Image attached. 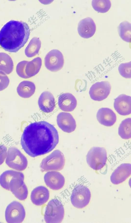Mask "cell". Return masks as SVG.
I'll list each match as a JSON object with an SVG mask.
<instances>
[{
    "label": "cell",
    "instance_id": "6da1fadb",
    "mask_svg": "<svg viewBox=\"0 0 131 223\" xmlns=\"http://www.w3.org/2000/svg\"><path fill=\"white\" fill-rule=\"evenodd\" d=\"M59 141L58 133L55 127L47 122L40 121L31 123L25 128L20 142L25 152L35 157L51 151Z\"/></svg>",
    "mask_w": 131,
    "mask_h": 223
},
{
    "label": "cell",
    "instance_id": "7a4b0ae2",
    "mask_svg": "<svg viewBox=\"0 0 131 223\" xmlns=\"http://www.w3.org/2000/svg\"><path fill=\"white\" fill-rule=\"evenodd\" d=\"M30 33L29 27L25 22L10 21L0 31V45L6 51L16 52L27 42Z\"/></svg>",
    "mask_w": 131,
    "mask_h": 223
},
{
    "label": "cell",
    "instance_id": "3957f363",
    "mask_svg": "<svg viewBox=\"0 0 131 223\" xmlns=\"http://www.w3.org/2000/svg\"><path fill=\"white\" fill-rule=\"evenodd\" d=\"M63 205L59 200L52 199L48 203L45 210L44 218L47 223H60L64 217Z\"/></svg>",
    "mask_w": 131,
    "mask_h": 223
},
{
    "label": "cell",
    "instance_id": "277c9868",
    "mask_svg": "<svg viewBox=\"0 0 131 223\" xmlns=\"http://www.w3.org/2000/svg\"><path fill=\"white\" fill-rule=\"evenodd\" d=\"M65 162L63 153L59 150H56L42 160L40 167L43 172L60 171L63 168Z\"/></svg>",
    "mask_w": 131,
    "mask_h": 223
},
{
    "label": "cell",
    "instance_id": "5b68a950",
    "mask_svg": "<svg viewBox=\"0 0 131 223\" xmlns=\"http://www.w3.org/2000/svg\"><path fill=\"white\" fill-rule=\"evenodd\" d=\"M107 159L105 149L103 147L91 148L86 156V160L89 166L94 170H99L105 165Z\"/></svg>",
    "mask_w": 131,
    "mask_h": 223
},
{
    "label": "cell",
    "instance_id": "8992f818",
    "mask_svg": "<svg viewBox=\"0 0 131 223\" xmlns=\"http://www.w3.org/2000/svg\"><path fill=\"white\" fill-rule=\"evenodd\" d=\"M91 197L90 191L88 187L84 185L78 184L72 192L71 201L74 207L78 209H82L89 204Z\"/></svg>",
    "mask_w": 131,
    "mask_h": 223
},
{
    "label": "cell",
    "instance_id": "52a82bcc",
    "mask_svg": "<svg viewBox=\"0 0 131 223\" xmlns=\"http://www.w3.org/2000/svg\"><path fill=\"white\" fill-rule=\"evenodd\" d=\"M5 162L10 168L19 171L24 170L28 165L26 157L15 147H11L8 149Z\"/></svg>",
    "mask_w": 131,
    "mask_h": 223
},
{
    "label": "cell",
    "instance_id": "ba28073f",
    "mask_svg": "<svg viewBox=\"0 0 131 223\" xmlns=\"http://www.w3.org/2000/svg\"><path fill=\"white\" fill-rule=\"evenodd\" d=\"M25 209L19 202L14 201L7 207L5 212L6 221L8 223L22 222L25 216Z\"/></svg>",
    "mask_w": 131,
    "mask_h": 223
},
{
    "label": "cell",
    "instance_id": "9c48e42d",
    "mask_svg": "<svg viewBox=\"0 0 131 223\" xmlns=\"http://www.w3.org/2000/svg\"><path fill=\"white\" fill-rule=\"evenodd\" d=\"M64 59L62 53L57 49L50 51L45 58V65L48 70L52 72L59 71L63 67Z\"/></svg>",
    "mask_w": 131,
    "mask_h": 223
},
{
    "label": "cell",
    "instance_id": "30bf717a",
    "mask_svg": "<svg viewBox=\"0 0 131 223\" xmlns=\"http://www.w3.org/2000/svg\"><path fill=\"white\" fill-rule=\"evenodd\" d=\"M111 89L110 83L107 81L97 82L93 84L89 91L91 98L93 100L102 101L109 95Z\"/></svg>",
    "mask_w": 131,
    "mask_h": 223
},
{
    "label": "cell",
    "instance_id": "8fae6325",
    "mask_svg": "<svg viewBox=\"0 0 131 223\" xmlns=\"http://www.w3.org/2000/svg\"><path fill=\"white\" fill-rule=\"evenodd\" d=\"M24 174L12 179L9 184V190L18 199L23 200L26 199L28 193L27 187L24 182Z\"/></svg>",
    "mask_w": 131,
    "mask_h": 223
},
{
    "label": "cell",
    "instance_id": "7c38bea8",
    "mask_svg": "<svg viewBox=\"0 0 131 223\" xmlns=\"http://www.w3.org/2000/svg\"><path fill=\"white\" fill-rule=\"evenodd\" d=\"M44 180L47 186L54 190H58L62 188L64 185L65 179L60 172L50 171L45 174Z\"/></svg>",
    "mask_w": 131,
    "mask_h": 223
},
{
    "label": "cell",
    "instance_id": "4fadbf2b",
    "mask_svg": "<svg viewBox=\"0 0 131 223\" xmlns=\"http://www.w3.org/2000/svg\"><path fill=\"white\" fill-rule=\"evenodd\" d=\"M131 174V164L122 163L112 173L110 177L111 181L114 185L119 184L125 181L130 176Z\"/></svg>",
    "mask_w": 131,
    "mask_h": 223
},
{
    "label": "cell",
    "instance_id": "5bb4252c",
    "mask_svg": "<svg viewBox=\"0 0 131 223\" xmlns=\"http://www.w3.org/2000/svg\"><path fill=\"white\" fill-rule=\"evenodd\" d=\"M57 121L59 127L66 132L71 133L74 131L76 128L75 120L69 113L65 112L59 113L57 116Z\"/></svg>",
    "mask_w": 131,
    "mask_h": 223
},
{
    "label": "cell",
    "instance_id": "9a60e30c",
    "mask_svg": "<svg viewBox=\"0 0 131 223\" xmlns=\"http://www.w3.org/2000/svg\"><path fill=\"white\" fill-rule=\"evenodd\" d=\"M114 106L116 111L122 115L125 116L131 113V97L122 94L114 100Z\"/></svg>",
    "mask_w": 131,
    "mask_h": 223
},
{
    "label": "cell",
    "instance_id": "2e32d148",
    "mask_svg": "<svg viewBox=\"0 0 131 223\" xmlns=\"http://www.w3.org/2000/svg\"><path fill=\"white\" fill-rule=\"evenodd\" d=\"M96 25L93 20L87 17L81 20L79 22L78 31L82 38H88L91 37L94 34L96 30Z\"/></svg>",
    "mask_w": 131,
    "mask_h": 223
},
{
    "label": "cell",
    "instance_id": "e0dca14e",
    "mask_svg": "<svg viewBox=\"0 0 131 223\" xmlns=\"http://www.w3.org/2000/svg\"><path fill=\"white\" fill-rule=\"evenodd\" d=\"M96 118L99 122L105 126L113 125L116 120L115 113L111 109L107 108H102L98 111Z\"/></svg>",
    "mask_w": 131,
    "mask_h": 223
},
{
    "label": "cell",
    "instance_id": "ac0fdd59",
    "mask_svg": "<svg viewBox=\"0 0 131 223\" xmlns=\"http://www.w3.org/2000/svg\"><path fill=\"white\" fill-rule=\"evenodd\" d=\"M49 197V192L48 189L45 187L41 186L36 187L32 191L30 199L34 205L41 206L47 202Z\"/></svg>",
    "mask_w": 131,
    "mask_h": 223
},
{
    "label": "cell",
    "instance_id": "d6986e66",
    "mask_svg": "<svg viewBox=\"0 0 131 223\" xmlns=\"http://www.w3.org/2000/svg\"><path fill=\"white\" fill-rule=\"evenodd\" d=\"M38 103L39 108L43 112L50 113L53 111L55 106V99L50 92H43L39 97Z\"/></svg>",
    "mask_w": 131,
    "mask_h": 223
},
{
    "label": "cell",
    "instance_id": "ffe728a7",
    "mask_svg": "<svg viewBox=\"0 0 131 223\" xmlns=\"http://www.w3.org/2000/svg\"><path fill=\"white\" fill-rule=\"evenodd\" d=\"M58 103L59 108L62 110L71 112L76 107L77 102L75 97L72 94L66 93L59 96Z\"/></svg>",
    "mask_w": 131,
    "mask_h": 223
},
{
    "label": "cell",
    "instance_id": "44dd1931",
    "mask_svg": "<svg viewBox=\"0 0 131 223\" xmlns=\"http://www.w3.org/2000/svg\"><path fill=\"white\" fill-rule=\"evenodd\" d=\"M36 86L32 82L25 80L21 82L17 89L18 94L23 98H28L31 97L35 93Z\"/></svg>",
    "mask_w": 131,
    "mask_h": 223
},
{
    "label": "cell",
    "instance_id": "7402d4cb",
    "mask_svg": "<svg viewBox=\"0 0 131 223\" xmlns=\"http://www.w3.org/2000/svg\"><path fill=\"white\" fill-rule=\"evenodd\" d=\"M42 65V59L39 57L28 61L25 68V73L28 77H31L37 74L39 72Z\"/></svg>",
    "mask_w": 131,
    "mask_h": 223
},
{
    "label": "cell",
    "instance_id": "603a6c76",
    "mask_svg": "<svg viewBox=\"0 0 131 223\" xmlns=\"http://www.w3.org/2000/svg\"><path fill=\"white\" fill-rule=\"evenodd\" d=\"M13 68V62L10 56L5 53H0V72L9 74Z\"/></svg>",
    "mask_w": 131,
    "mask_h": 223
},
{
    "label": "cell",
    "instance_id": "cb8c5ba5",
    "mask_svg": "<svg viewBox=\"0 0 131 223\" xmlns=\"http://www.w3.org/2000/svg\"><path fill=\"white\" fill-rule=\"evenodd\" d=\"M41 46V42L39 38L33 37L31 40L25 50L26 55L28 57H32L37 55Z\"/></svg>",
    "mask_w": 131,
    "mask_h": 223
},
{
    "label": "cell",
    "instance_id": "d4e9b609",
    "mask_svg": "<svg viewBox=\"0 0 131 223\" xmlns=\"http://www.w3.org/2000/svg\"><path fill=\"white\" fill-rule=\"evenodd\" d=\"M120 137L124 139H128L131 137V119L128 118L123 120L118 129Z\"/></svg>",
    "mask_w": 131,
    "mask_h": 223
},
{
    "label": "cell",
    "instance_id": "484cf974",
    "mask_svg": "<svg viewBox=\"0 0 131 223\" xmlns=\"http://www.w3.org/2000/svg\"><path fill=\"white\" fill-rule=\"evenodd\" d=\"M131 24L124 21L120 24L118 27L119 34L121 38L126 42H130L131 34Z\"/></svg>",
    "mask_w": 131,
    "mask_h": 223
},
{
    "label": "cell",
    "instance_id": "4316f807",
    "mask_svg": "<svg viewBox=\"0 0 131 223\" xmlns=\"http://www.w3.org/2000/svg\"><path fill=\"white\" fill-rule=\"evenodd\" d=\"M93 9L97 12L104 13L107 12L110 9L111 3L109 0H93L92 2Z\"/></svg>",
    "mask_w": 131,
    "mask_h": 223
},
{
    "label": "cell",
    "instance_id": "83f0119b",
    "mask_svg": "<svg viewBox=\"0 0 131 223\" xmlns=\"http://www.w3.org/2000/svg\"><path fill=\"white\" fill-rule=\"evenodd\" d=\"M118 70L119 74L123 77L127 79L131 78V62L120 64L118 67Z\"/></svg>",
    "mask_w": 131,
    "mask_h": 223
},
{
    "label": "cell",
    "instance_id": "f1b7e54d",
    "mask_svg": "<svg viewBox=\"0 0 131 223\" xmlns=\"http://www.w3.org/2000/svg\"><path fill=\"white\" fill-rule=\"evenodd\" d=\"M28 61H23L19 62L17 65L16 71L17 75L20 77L25 79L28 78L25 72V68Z\"/></svg>",
    "mask_w": 131,
    "mask_h": 223
},
{
    "label": "cell",
    "instance_id": "f546056e",
    "mask_svg": "<svg viewBox=\"0 0 131 223\" xmlns=\"http://www.w3.org/2000/svg\"><path fill=\"white\" fill-rule=\"evenodd\" d=\"M9 83V80L6 74L0 72V91L6 88Z\"/></svg>",
    "mask_w": 131,
    "mask_h": 223
},
{
    "label": "cell",
    "instance_id": "4dcf8cb0",
    "mask_svg": "<svg viewBox=\"0 0 131 223\" xmlns=\"http://www.w3.org/2000/svg\"><path fill=\"white\" fill-rule=\"evenodd\" d=\"M7 149L4 145H0V165L5 161L7 154Z\"/></svg>",
    "mask_w": 131,
    "mask_h": 223
}]
</instances>
